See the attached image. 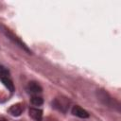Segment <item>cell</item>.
<instances>
[{
    "instance_id": "1",
    "label": "cell",
    "mask_w": 121,
    "mask_h": 121,
    "mask_svg": "<svg viewBox=\"0 0 121 121\" xmlns=\"http://www.w3.org/2000/svg\"><path fill=\"white\" fill-rule=\"evenodd\" d=\"M0 31L9 39V40H10L13 43H15L16 45H18L20 48H22L24 51H26V52H27L28 54H31V50L27 47V45L17 36V35H15L9 28H8L6 26H4V25H2V24H0Z\"/></svg>"
},
{
    "instance_id": "2",
    "label": "cell",
    "mask_w": 121,
    "mask_h": 121,
    "mask_svg": "<svg viewBox=\"0 0 121 121\" xmlns=\"http://www.w3.org/2000/svg\"><path fill=\"white\" fill-rule=\"evenodd\" d=\"M0 80L2 81V83L8 88V90L9 92H14V84H13V81L10 78V75H9V70L3 66V65H0Z\"/></svg>"
},
{
    "instance_id": "3",
    "label": "cell",
    "mask_w": 121,
    "mask_h": 121,
    "mask_svg": "<svg viewBox=\"0 0 121 121\" xmlns=\"http://www.w3.org/2000/svg\"><path fill=\"white\" fill-rule=\"evenodd\" d=\"M24 112V105L22 103H16L9 107V112L12 116H20Z\"/></svg>"
},
{
    "instance_id": "4",
    "label": "cell",
    "mask_w": 121,
    "mask_h": 121,
    "mask_svg": "<svg viewBox=\"0 0 121 121\" xmlns=\"http://www.w3.org/2000/svg\"><path fill=\"white\" fill-rule=\"evenodd\" d=\"M26 91L30 94H39V93L43 92V88L38 82L30 81V82H28V84L26 86Z\"/></svg>"
},
{
    "instance_id": "5",
    "label": "cell",
    "mask_w": 121,
    "mask_h": 121,
    "mask_svg": "<svg viewBox=\"0 0 121 121\" xmlns=\"http://www.w3.org/2000/svg\"><path fill=\"white\" fill-rule=\"evenodd\" d=\"M72 113L78 117H80V118H88L89 117V113L86 110H84L83 108H81L80 106H74L72 108Z\"/></svg>"
},
{
    "instance_id": "6",
    "label": "cell",
    "mask_w": 121,
    "mask_h": 121,
    "mask_svg": "<svg viewBox=\"0 0 121 121\" xmlns=\"http://www.w3.org/2000/svg\"><path fill=\"white\" fill-rule=\"evenodd\" d=\"M29 116L36 121H41L43 118V111L38 108H30L29 109Z\"/></svg>"
},
{
    "instance_id": "7",
    "label": "cell",
    "mask_w": 121,
    "mask_h": 121,
    "mask_svg": "<svg viewBox=\"0 0 121 121\" xmlns=\"http://www.w3.org/2000/svg\"><path fill=\"white\" fill-rule=\"evenodd\" d=\"M30 102L31 104L35 105V106H40L43 103V99L41 97V96H38V95H33L30 99Z\"/></svg>"
},
{
    "instance_id": "8",
    "label": "cell",
    "mask_w": 121,
    "mask_h": 121,
    "mask_svg": "<svg viewBox=\"0 0 121 121\" xmlns=\"http://www.w3.org/2000/svg\"><path fill=\"white\" fill-rule=\"evenodd\" d=\"M0 121H8V120L5 119V118H0Z\"/></svg>"
}]
</instances>
